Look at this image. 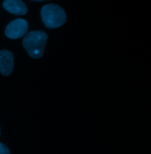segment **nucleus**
I'll return each instance as SVG.
<instances>
[{"label":"nucleus","mask_w":151,"mask_h":154,"mask_svg":"<svg viewBox=\"0 0 151 154\" xmlns=\"http://www.w3.org/2000/svg\"><path fill=\"white\" fill-rule=\"evenodd\" d=\"M4 8L9 13L16 15H25L27 13V7L22 0H4Z\"/></svg>","instance_id":"5"},{"label":"nucleus","mask_w":151,"mask_h":154,"mask_svg":"<svg viewBox=\"0 0 151 154\" xmlns=\"http://www.w3.org/2000/svg\"><path fill=\"white\" fill-rule=\"evenodd\" d=\"M28 30V24L27 21L23 19H17L7 25L5 33L8 38L17 39L26 35Z\"/></svg>","instance_id":"3"},{"label":"nucleus","mask_w":151,"mask_h":154,"mask_svg":"<svg viewBox=\"0 0 151 154\" xmlns=\"http://www.w3.org/2000/svg\"><path fill=\"white\" fill-rule=\"evenodd\" d=\"M14 69L13 54L7 50L0 51V72L4 76H9Z\"/></svg>","instance_id":"4"},{"label":"nucleus","mask_w":151,"mask_h":154,"mask_svg":"<svg viewBox=\"0 0 151 154\" xmlns=\"http://www.w3.org/2000/svg\"><path fill=\"white\" fill-rule=\"evenodd\" d=\"M0 154H10L9 149L2 143H0Z\"/></svg>","instance_id":"6"},{"label":"nucleus","mask_w":151,"mask_h":154,"mask_svg":"<svg viewBox=\"0 0 151 154\" xmlns=\"http://www.w3.org/2000/svg\"><path fill=\"white\" fill-rule=\"evenodd\" d=\"M33 1L34 2H42V1H48V0H31Z\"/></svg>","instance_id":"7"},{"label":"nucleus","mask_w":151,"mask_h":154,"mask_svg":"<svg viewBox=\"0 0 151 154\" xmlns=\"http://www.w3.org/2000/svg\"><path fill=\"white\" fill-rule=\"evenodd\" d=\"M41 16L45 26L49 29H57L63 26L67 20L64 9L55 4L44 5L41 10Z\"/></svg>","instance_id":"2"},{"label":"nucleus","mask_w":151,"mask_h":154,"mask_svg":"<svg viewBox=\"0 0 151 154\" xmlns=\"http://www.w3.org/2000/svg\"><path fill=\"white\" fill-rule=\"evenodd\" d=\"M47 38L45 32L33 31L26 35L22 40V45L30 57L39 59L43 56Z\"/></svg>","instance_id":"1"}]
</instances>
